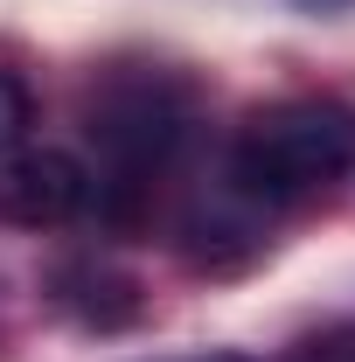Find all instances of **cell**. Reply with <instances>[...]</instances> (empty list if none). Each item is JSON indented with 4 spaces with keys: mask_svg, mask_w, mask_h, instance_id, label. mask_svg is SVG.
<instances>
[{
    "mask_svg": "<svg viewBox=\"0 0 355 362\" xmlns=\"http://www.w3.org/2000/svg\"><path fill=\"white\" fill-rule=\"evenodd\" d=\"M355 168V119L327 98H286L251 112V126L230 153V181L251 202H293Z\"/></svg>",
    "mask_w": 355,
    "mask_h": 362,
    "instance_id": "cell-1",
    "label": "cell"
},
{
    "mask_svg": "<svg viewBox=\"0 0 355 362\" xmlns=\"http://www.w3.org/2000/svg\"><path fill=\"white\" fill-rule=\"evenodd\" d=\"M188 84L168 70H139V77H112V84L91 98L84 133L91 146L112 160L119 188H139L146 175H161L188 139Z\"/></svg>",
    "mask_w": 355,
    "mask_h": 362,
    "instance_id": "cell-2",
    "label": "cell"
},
{
    "mask_svg": "<svg viewBox=\"0 0 355 362\" xmlns=\"http://www.w3.org/2000/svg\"><path fill=\"white\" fill-rule=\"evenodd\" d=\"M91 202V175L84 160H70L63 146H35V153H14L7 175H0V216L21 230H56L70 223Z\"/></svg>",
    "mask_w": 355,
    "mask_h": 362,
    "instance_id": "cell-3",
    "label": "cell"
},
{
    "mask_svg": "<svg viewBox=\"0 0 355 362\" xmlns=\"http://www.w3.org/2000/svg\"><path fill=\"white\" fill-rule=\"evenodd\" d=\"M56 307L70 320H84V327H98V334H112V327L139 320V286L126 272L98 265V258H77V265L56 272Z\"/></svg>",
    "mask_w": 355,
    "mask_h": 362,
    "instance_id": "cell-4",
    "label": "cell"
},
{
    "mask_svg": "<svg viewBox=\"0 0 355 362\" xmlns=\"http://www.w3.org/2000/svg\"><path fill=\"white\" fill-rule=\"evenodd\" d=\"M28 119H35V112H28L21 77H7V70H0V153H14V146L28 139Z\"/></svg>",
    "mask_w": 355,
    "mask_h": 362,
    "instance_id": "cell-5",
    "label": "cell"
},
{
    "mask_svg": "<svg viewBox=\"0 0 355 362\" xmlns=\"http://www.w3.org/2000/svg\"><path fill=\"white\" fill-rule=\"evenodd\" d=\"M202 362H237V356H202Z\"/></svg>",
    "mask_w": 355,
    "mask_h": 362,
    "instance_id": "cell-6",
    "label": "cell"
}]
</instances>
